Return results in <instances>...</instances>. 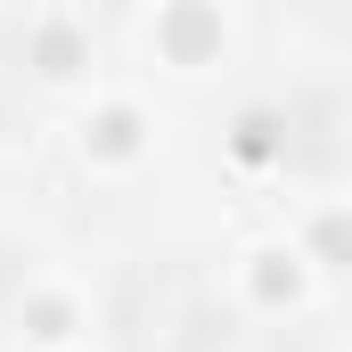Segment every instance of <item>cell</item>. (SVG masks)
Returning a JSON list of instances; mask_svg holds the SVG:
<instances>
[{
    "instance_id": "1",
    "label": "cell",
    "mask_w": 352,
    "mask_h": 352,
    "mask_svg": "<svg viewBox=\"0 0 352 352\" xmlns=\"http://www.w3.org/2000/svg\"><path fill=\"white\" fill-rule=\"evenodd\" d=\"M115 320H123V344L131 352H188L205 328V303H197V278L173 263L131 270L123 295H115Z\"/></svg>"
},
{
    "instance_id": "2",
    "label": "cell",
    "mask_w": 352,
    "mask_h": 352,
    "mask_svg": "<svg viewBox=\"0 0 352 352\" xmlns=\"http://www.w3.org/2000/svg\"><path fill=\"white\" fill-rule=\"evenodd\" d=\"M16 98H25V66H16V41L0 33V123L16 115Z\"/></svg>"
}]
</instances>
